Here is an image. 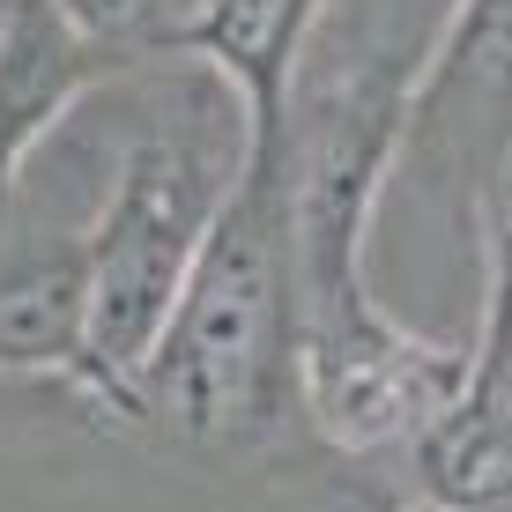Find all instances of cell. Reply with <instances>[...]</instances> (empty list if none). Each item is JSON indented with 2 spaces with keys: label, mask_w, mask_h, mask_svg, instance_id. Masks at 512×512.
Here are the masks:
<instances>
[{
  "label": "cell",
  "mask_w": 512,
  "mask_h": 512,
  "mask_svg": "<svg viewBox=\"0 0 512 512\" xmlns=\"http://www.w3.org/2000/svg\"><path fill=\"white\" fill-rule=\"evenodd\" d=\"M297 409V238L282 156H245L164 342L134 372L127 423L201 453H253Z\"/></svg>",
  "instance_id": "1"
},
{
  "label": "cell",
  "mask_w": 512,
  "mask_h": 512,
  "mask_svg": "<svg viewBox=\"0 0 512 512\" xmlns=\"http://www.w3.org/2000/svg\"><path fill=\"white\" fill-rule=\"evenodd\" d=\"M238 164L245 149L216 156V141L193 112L171 127L127 134L112 193L82 231V245H90V409L127 416L134 372L164 342V320L208 231H216L223 201H231Z\"/></svg>",
  "instance_id": "2"
},
{
  "label": "cell",
  "mask_w": 512,
  "mask_h": 512,
  "mask_svg": "<svg viewBox=\"0 0 512 512\" xmlns=\"http://www.w3.org/2000/svg\"><path fill=\"white\" fill-rule=\"evenodd\" d=\"M475 342H438L386 305L297 327V409L342 461H409L416 438L461 401Z\"/></svg>",
  "instance_id": "3"
},
{
  "label": "cell",
  "mask_w": 512,
  "mask_h": 512,
  "mask_svg": "<svg viewBox=\"0 0 512 512\" xmlns=\"http://www.w3.org/2000/svg\"><path fill=\"white\" fill-rule=\"evenodd\" d=\"M327 0H193L156 38V60H186L208 82H223L245 127V156H282L297 67L312 52Z\"/></svg>",
  "instance_id": "4"
},
{
  "label": "cell",
  "mask_w": 512,
  "mask_h": 512,
  "mask_svg": "<svg viewBox=\"0 0 512 512\" xmlns=\"http://www.w3.org/2000/svg\"><path fill=\"white\" fill-rule=\"evenodd\" d=\"M119 75H134V60L97 45L67 8L8 0V15H0V223L15 208L30 156Z\"/></svg>",
  "instance_id": "5"
},
{
  "label": "cell",
  "mask_w": 512,
  "mask_h": 512,
  "mask_svg": "<svg viewBox=\"0 0 512 512\" xmlns=\"http://www.w3.org/2000/svg\"><path fill=\"white\" fill-rule=\"evenodd\" d=\"M0 379H60L90 401V245L82 231L0 253Z\"/></svg>",
  "instance_id": "6"
},
{
  "label": "cell",
  "mask_w": 512,
  "mask_h": 512,
  "mask_svg": "<svg viewBox=\"0 0 512 512\" xmlns=\"http://www.w3.org/2000/svg\"><path fill=\"white\" fill-rule=\"evenodd\" d=\"M416 498L453 505V512H512V379L475 357L446 416L416 438L409 453Z\"/></svg>",
  "instance_id": "7"
},
{
  "label": "cell",
  "mask_w": 512,
  "mask_h": 512,
  "mask_svg": "<svg viewBox=\"0 0 512 512\" xmlns=\"http://www.w3.org/2000/svg\"><path fill=\"white\" fill-rule=\"evenodd\" d=\"M52 8H67L97 45H112L119 60H134V67H149L156 60V38L171 30L164 0H52Z\"/></svg>",
  "instance_id": "8"
},
{
  "label": "cell",
  "mask_w": 512,
  "mask_h": 512,
  "mask_svg": "<svg viewBox=\"0 0 512 512\" xmlns=\"http://www.w3.org/2000/svg\"><path fill=\"white\" fill-rule=\"evenodd\" d=\"M475 193V245H483V275H512V134L498 141V156L483 164Z\"/></svg>",
  "instance_id": "9"
},
{
  "label": "cell",
  "mask_w": 512,
  "mask_h": 512,
  "mask_svg": "<svg viewBox=\"0 0 512 512\" xmlns=\"http://www.w3.org/2000/svg\"><path fill=\"white\" fill-rule=\"evenodd\" d=\"M409 512H453V505H431V498H416V505H409Z\"/></svg>",
  "instance_id": "10"
},
{
  "label": "cell",
  "mask_w": 512,
  "mask_h": 512,
  "mask_svg": "<svg viewBox=\"0 0 512 512\" xmlns=\"http://www.w3.org/2000/svg\"><path fill=\"white\" fill-rule=\"evenodd\" d=\"M0 15H8V0H0Z\"/></svg>",
  "instance_id": "11"
}]
</instances>
